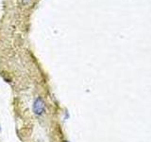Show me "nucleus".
Masks as SVG:
<instances>
[{"label":"nucleus","mask_w":151,"mask_h":142,"mask_svg":"<svg viewBox=\"0 0 151 142\" xmlns=\"http://www.w3.org/2000/svg\"><path fill=\"white\" fill-rule=\"evenodd\" d=\"M65 142H69V141H65Z\"/></svg>","instance_id":"2"},{"label":"nucleus","mask_w":151,"mask_h":142,"mask_svg":"<svg viewBox=\"0 0 151 142\" xmlns=\"http://www.w3.org/2000/svg\"><path fill=\"white\" fill-rule=\"evenodd\" d=\"M33 110H34L36 115H42L45 110V101L41 98H37L33 104Z\"/></svg>","instance_id":"1"}]
</instances>
